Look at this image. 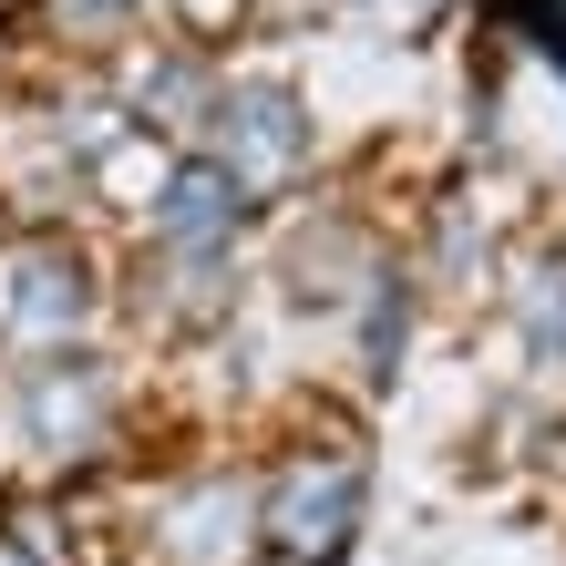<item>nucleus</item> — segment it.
<instances>
[{
    "mask_svg": "<svg viewBox=\"0 0 566 566\" xmlns=\"http://www.w3.org/2000/svg\"><path fill=\"white\" fill-rule=\"evenodd\" d=\"M360 505H371V453L360 422L329 412L319 391L289 412V432L258 453V515H269V566H340L360 546Z\"/></svg>",
    "mask_w": 566,
    "mask_h": 566,
    "instance_id": "nucleus-3",
    "label": "nucleus"
},
{
    "mask_svg": "<svg viewBox=\"0 0 566 566\" xmlns=\"http://www.w3.org/2000/svg\"><path fill=\"white\" fill-rule=\"evenodd\" d=\"M11 422H21V443L42 453L52 484H83V474H124V463H135L155 402H145L135 360L114 340H93V350L11 360Z\"/></svg>",
    "mask_w": 566,
    "mask_h": 566,
    "instance_id": "nucleus-2",
    "label": "nucleus"
},
{
    "mask_svg": "<svg viewBox=\"0 0 566 566\" xmlns=\"http://www.w3.org/2000/svg\"><path fill=\"white\" fill-rule=\"evenodd\" d=\"M248 0H165V21H176V42H217L227 21H238Z\"/></svg>",
    "mask_w": 566,
    "mask_h": 566,
    "instance_id": "nucleus-9",
    "label": "nucleus"
},
{
    "mask_svg": "<svg viewBox=\"0 0 566 566\" xmlns=\"http://www.w3.org/2000/svg\"><path fill=\"white\" fill-rule=\"evenodd\" d=\"M0 566H21V556H11V546H0Z\"/></svg>",
    "mask_w": 566,
    "mask_h": 566,
    "instance_id": "nucleus-10",
    "label": "nucleus"
},
{
    "mask_svg": "<svg viewBox=\"0 0 566 566\" xmlns=\"http://www.w3.org/2000/svg\"><path fill=\"white\" fill-rule=\"evenodd\" d=\"M269 227V207L227 176L217 155H176V176H165V196L145 207V227L135 238H155V248H196V258H248V238Z\"/></svg>",
    "mask_w": 566,
    "mask_h": 566,
    "instance_id": "nucleus-7",
    "label": "nucleus"
},
{
    "mask_svg": "<svg viewBox=\"0 0 566 566\" xmlns=\"http://www.w3.org/2000/svg\"><path fill=\"white\" fill-rule=\"evenodd\" d=\"M114 340V258L83 227H0V360Z\"/></svg>",
    "mask_w": 566,
    "mask_h": 566,
    "instance_id": "nucleus-4",
    "label": "nucleus"
},
{
    "mask_svg": "<svg viewBox=\"0 0 566 566\" xmlns=\"http://www.w3.org/2000/svg\"><path fill=\"white\" fill-rule=\"evenodd\" d=\"M196 155H217L258 207H289L298 176H310V155H319V135H310V114H298V93H279V83H227Z\"/></svg>",
    "mask_w": 566,
    "mask_h": 566,
    "instance_id": "nucleus-6",
    "label": "nucleus"
},
{
    "mask_svg": "<svg viewBox=\"0 0 566 566\" xmlns=\"http://www.w3.org/2000/svg\"><path fill=\"white\" fill-rule=\"evenodd\" d=\"M238 319H248V258H196V248H155V238H135L114 258V329H124V350L196 360Z\"/></svg>",
    "mask_w": 566,
    "mask_h": 566,
    "instance_id": "nucleus-5",
    "label": "nucleus"
},
{
    "mask_svg": "<svg viewBox=\"0 0 566 566\" xmlns=\"http://www.w3.org/2000/svg\"><path fill=\"white\" fill-rule=\"evenodd\" d=\"M135 515H124V566H269V515H258V453L196 443L176 463H124Z\"/></svg>",
    "mask_w": 566,
    "mask_h": 566,
    "instance_id": "nucleus-1",
    "label": "nucleus"
},
{
    "mask_svg": "<svg viewBox=\"0 0 566 566\" xmlns=\"http://www.w3.org/2000/svg\"><path fill=\"white\" fill-rule=\"evenodd\" d=\"M494 310H505L525 371H566V248H515L494 258Z\"/></svg>",
    "mask_w": 566,
    "mask_h": 566,
    "instance_id": "nucleus-8",
    "label": "nucleus"
},
{
    "mask_svg": "<svg viewBox=\"0 0 566 566\" xmlns=\"http://www.w3.org/2000/svg\"><path fill=\"white\" fill-rule=\"evenodd\" d=\"M0 371H11V360H0Z\"/></svg>",
    "mask_w": 566,
    "mask_h": 566,
    "instance_id": "nucleus-11",
    "label": "nucleus"
}]
</instances>
